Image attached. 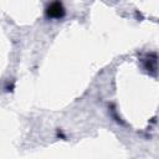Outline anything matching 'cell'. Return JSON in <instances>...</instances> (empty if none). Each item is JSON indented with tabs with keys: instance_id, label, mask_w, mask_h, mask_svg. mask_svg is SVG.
Here are the masks:
<instances>
[{
	"instance_id": "1",
	"label": "cell",
	"mask_w": 159,
	"mask_h": 159,
	"mask_svg": "<svg viewBox=\"0 0 159 159\" xmlns=\"http://www.w3.org/2000/svg\"><path fill=\"white\" fill-rule=\"evenodd\" d=\"M46 14L48 17L52 19H61L65 15V9L60 1H53L46 10Z\"/></svg>"
}]
</instances>
